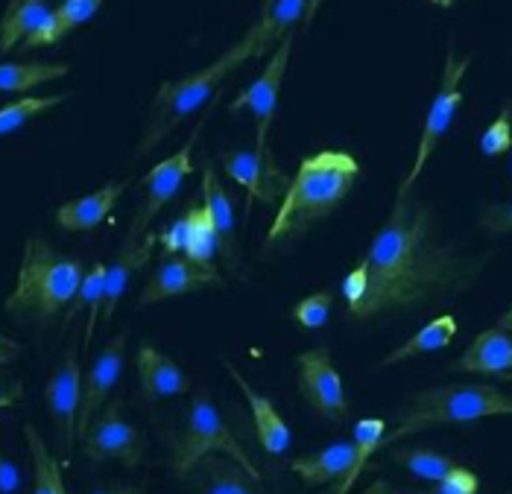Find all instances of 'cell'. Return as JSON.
Returning a JSON list of instances; mask_svg holds the SVG:
<instances>
[{
  "instance_id": "16",
  "label": "cell",
  "mask_w": 512,
  "mask_h": 494,
  "mask_svg": "<svg viewBox=\"0 0 512 494\" xmlns=\"http://www.w3.org/2000/svg\"><path fill=\"white\" fill-rule=\"evenodd\" d=\"M319 3L322 0H264L261 18L243 36V41L252 50V56L270 53L273 47H278V41L287 33H293L299 24H305V21L311 24Z\"/></svg>"
},
{
  "instance_id": "12",
  "label": "cell",
  "mask_w": 512,
  "mask_h": 494,
  "mask_svg": "<svg viewBox=\"0 0 512 494\" xmlns=\"http://www.w3.org/2000/svg\"><path fill=\"white\" fill-rule=\"evenodd\" d=\"M293 41L296 33H287V36L278 41V47L273 50L267 68L261 71V76L243 88V94H237V100L229 103V112H252L255 117V147L258 150H267V135H270V126L276 120L278 112V97H281V85H284V76H287V65H290V53H293Z\"/></svg>"
},
{
  "instance_id": "27",
  "label": "cell",
  "mask_w": 512,
  "mask_h": 494,
  "mask_svg": "<svg viewBox=\"0 0 512 494\" xmlns=\"http://www.w3.org/2000/svg\"><path fill=\"white\" fill-rule=\"evenodd\" d=\"M50 12V0H9L0 18V53H9L24 38L33 36Z\"/></svg>"
},
{
  "instance_id": "25",
  "label": "cell",
  "mask_w": 512,
  "mask_h": 494,
  "mask_svg": "<svg viewBox=\"0 0 512 494\" xmlns=\"http://www.w3.org/2000/svg\"><path fill=\"white\" fill-rule=\"evenodd\" d=\"M100 6H103V0H62L47 15V21L41 24L39 30L21 41V47L24 50H36V47H50V44L62 41L68 33H74L77 27H82L85 21H91L100 12Z\"/></svg>"
},
{
  "instance_id": "1",
  "label": "cell",
  "mask_w": 512,
  "mask_h": 494,
  "mask_svg": "<svg viewBox=\"0 0 512 494\" xmlns=\"http://www.w3.org/2000/svg\"><path fill=\"white\" fill-rule=\"evenodd\" d=\"M489 258L492 252L474 255L448 237L416 190L398 188L390 217L343 278L346 316L355 322L390 319L460 296L474 287Z\"/></svg>"
},
{
  "instance_id": "18",
  "label": "cell",
  "mask_w": 512,
  "mask_h": 494,
  "mask_svg": "<svg viewBox=\"0 0 512 494\" xmlns=\"http://www.w3.org/2000/svg\"><path fill=\"white\" fill-rule=\"evenodd\" d=\"M185 480L197 494H264L261 477L249 474L237 459L226 454L202 456Z\"/></svg>"
},
{
  "instance_id": "46",
  "label": "cell",
  "mask_w": 512,
  "mask_h": 494,
  "mask_svg": "<svg viewBox=\"0 0 512 494\" xmlns=\"http://www.w3.org/2000/svg\"><path fill=\"white\" fill-rule=\"evenodd\" d=\"M431 494H457L454 489H448V486H442V483H436V489Z\"/></svg>"
},
{
  "instance_id": "24",
  "label": "cell",
  "mask_w": 512,
  "mask_h": 494,
  "mask_svg": "<svg viewBox=\"0 0 512 494\" xmlns=\"http://www.w3.org/2000/svg\"><path fill=\"white\" fill-rule=\"evenodd\" d=\"M355 465V442H334L322 451L299 456L290 462V471L302 477L305 486H328L343 483Z\"/></svg>"
},
{
  "instance_id": "11",
  "label": "cell",
  "mask_w": 512,
  "mask_h": 494,
  "mask_svg": "<svg viewBox=\"0 0 512 494\" xmlns=\"http://www.w3.org/2000/svg\"><path fill=\"white\" fill-rule=\"evenodd\" d=\"M202 126H205V120L197 123V129L191 132V138H188V144L182 147V150L176 152V155H167L164 161H158L156 167L141 179V188H144V205L135 211V217H132V223H129V231H126V240H138V237H144L147 234V228L153 226V220H156L158 214H161V208L182 190L185 185V179L191 176V152L197 147L199 141V132H202Z\"/></svg>"
},
{
  "instance_id": "5",
  "label": "cell",
  "mask_w": 512,
  "mask_h": 494,
  "mask_svg": "<svg viewBox=\"0 0 512 494\" xmlns=\"http://www.w3.org/2000/svg\"><path fill=\"white\" fill-rule=\"evenodd\" d=\"M246 59H252V50L249 44L240 38L235 47H229L220 59H214L208 68H202L197 74L182 76V79H173V82H161L153 97V106H150V117H147V126H144V135L138 141V150L135 155L144 158L156 150L158 144L197 109H202L214 88L226 82V76L232 74L235 68H240Z\"/></svg>"
},
{
  "instance_id": "48",
  "label": "cell",
  "mask_w": 512,
  "mask_h": 494,
  "mask_svg": "<svg viewBox=\"0 0 512 494\" xmlns=\"http://www.w3.org/2000/svg\"><path fill=\"white\" fill-rule=\"evenodd\" d=\"M507 494H512V492H507Z\"/></svg>"
},
{
  "instance_id": "34",
  "label": "cell",
  "mask_w": 512,
  "mask_h": 494,
  "mask_svg": "<svg viewBox=\"0 0 512 494\" xmlns=\"http://www.w3.org/2000/svg\"><path fill=\"white\" fill-rule=\"evenodd\" d=\"M185 255L197 264H214V255H220L217 231H214L205 205H194V220H191L188 243H185Z\"/></svg>"
},
{
  "instance_id": "36",
  "label": "cell",
  "mask_w": 512,
  "mask_h": 494,
  "mask_svg": "<svg viewBox=\"0 0 512 494\" xmlns=\"http://www.w3.org/2000/svg\"><path fill=\"white\" fill-rule=\"evenodd\" d=\"M512 150V100L504 103L501 114L489 123V129L480 135V152L486 158H495V155H504Z\"/></svg>"
},
{
  "instance_id": "7",
  "label": "cell",
  "mask_w": 512,
  "mask_h": 494,
  "mask_svg": "<svg viewBox=\"0 0 512 494\" xmlns=\"http://www.w3.org/2000/svg\"><path fill=\"white\" fill-rule=\"evenodd\" d=\"M472 62H474L472 53H469V56H457V50H454V47H448L445 68H442V82H439L436 97L431 100V109H428V114H425V126H422V138H419V147H416L413 170L404 176V182H401L398 188L410 190L416 182H419V176H422V170H425L428 158L434 155L436 147L442 144V138L448 135V129H451L454 117H457V112H460V103H463L460 82H463V76L469 74Z\"/></svg>"
},
{
  "instance_id": "38",
  "label": "cell",
  "mask_w": 512,
  "mask_h": 494,
  "mask_svg": "<svg viewBox=\"0 0 512 494\" xmlns=\"http://www.w3.org/2000/svg\"><path fill=\"white\" fill-rule=\"evenodd\" d=\"M477 226L486 234H512V202H492L480 208Z\"/></svg>"
},
{
  "instance_id": "20",
  "label": "cell",
  "mask_w": 512,
  "mask_h": 494,
  "mask_svg": "<svg viewBox=\"0 0 512 494\" xmlns=\"http://www.w3.org/2000/svg\"><path fill=\"white\" fill-rule=\"evenodd\" d=\"M451 372L466 375H492V378H512V334L498 328L483 331L477 340L463 351L460 360L451 363Z\"/></svg>"
},
{
  "instance_id": "14",
  "label": "cell",
  "mask_w": 512,
  "mask_h": 494,
  "mask_svg": "<svg viewBox=\"0 0 512 494\" xmlns=\"http://www.w3.org/2000/svg\"><path fill=\"white\" fill-rule=\"evenodd\" d=\"M126 342H129V328H123L118 337L103 345V351L94 357L82 378V407H79V439L91 427V421L100 416V410L109 404L120 375H123V360H126Z\"/></svg>"
},
{
  "instance_id": "44",
  "label": "cell",
  "mask_w": 512,
  "mask_h": 494,
  "mask_svg": "<svg viewBox=\"0 0 512 494\" xmlns=\"http://www.w3.org/2000/svg\"><path fill=\"white\" fill-rule=\"evenodd\" d=\"M501 328H504V331H510V334H512V310H510V313H504V316H501Z\"/></svg>"
},
{
  "instance_id": "31",
  "label": "cell",
  "mask_w": 512,
  "mask_h": 494,
  "mask_svg": "<svg viewBox=\"0 0 512 494\" xmlns=\"http://www.w3.org/2000/svg\"><path fill=\"white\" fill-rule=\"evenodd\" d=\"M27 448L33 456V494H68L62 480V465L53 456V451L44 445V436L36 430V424H24Z\"/></svg>"
},
{
  "instance_id": "37",
  "label": "cell",
  "mask_w": 512,
  "mask_h": 494,
  "mask_svg": "<svg viewBox=\"0 0 512 494\" xmlns=\"http://www.w3.org/2000/svg\"><path fill=\"white\" fill-rule=\"evenodd\" d=\"M191 220H194V205H191V208H185V211H182V217H176L170 226L158 234L161 249H164V258H167V255H179V252H185V243H188V234H191Z\"/></svg>"
},
{
  "instance_id": "29",
  "label": "cell",
  "mask_w": 512,
  "mask_h": 494,
  "mask_svg": "<svg viewBox=\"0 0 512 494\" xmlns=\"http://www.w3.org/2000/svg\"><path fill=\"white\" fill-rule=\"evenodd\" d=\"M103 290H106V264H94L85 278H82V287H79L77 299L68 307V316H65V328L77 319L79 313H88V322H85V337H82V351H88L91 337H94V328H97V319H100V310H103Z\"/></svg>"
},
{
  "instance_id": "32",
  "label": "cell",
  "mask_w": 512,
  "mask_h": 494,
  "mask_svg": "<svg viewBox=\"0 0 512 494\" xmlns=\"http://www.w3.org/2000/svg\"><path fill=\"white\" fill-rule=\"evenodd\" d=\"M384 436H387V421L384 418H360L355 424V465L349 471V477L334 489V494H349L360 471L366 468V462L372 454H378V448H384Z\"/></svg>"
},
{
  "instance_id": "15",
  "label": "cell",
  "mask_w": 512,
  "mask_h": 494,
  "mask_svg": "<svg viewBox=\"0 0 512 494\" xmlns=\"http://www.w3.org/2000/svg\"><path fill=\"white\" fill-rule=\"evenodd\" d=\"M205 287H223V278L214 264H197L188 255H170L164 258V264L158 266L150 275V281L144 284L141 296H138V310L153 307L164 299H176L185 293H197Z\"/></svg>"
},
{
  "instance_id": "2",
  "label": "cell",
  "mask_w": 512,
  "mask_h": 494,
  "mask_svg": "<svg viewBox=\"0 0 512 494\" xmlns=\"http://www.w3.org/2000/svg\"><path fill=\"white\" fill-rule=\"evenodd\" d=\"M357 176V158L343 150H322L302 158L267 231V249L290 243L328 220L343 205L349 190L355 188Z\"/></svg>"
},
{
  "instance_id": "6",
  "label": "cell",
  "mask_w": 512,
  "mask_h": 494,
  "mask_svg": "<svg viewBox=\"0 0 512 494\" xmlns=\"http://www.w3.org/2000/svg\"><path fill=\"white\" fill-rule=\"evenodd\" d=\"M208 454H226L237 459L249 474L261 477V471L255 468V462L246 456V451L237 445L229 424L223 421L214 398L208 389H194L191 395V407L185 416V427L173 436V456H170V468L179 480H185L191 474V468L197 465L202 456Z\"/></svg>"
},
{
  "instance_id": "13",
  "label": "cell",
  "mask_w": 512,
  "mask_h": 494,
  "mask_svg": "<svg viewBox=\"0 0 512 494\" xmlns=\"http://www.w3.org/2000/svg\"><path fill=\"white\" fill-rule=\"evenodd\" d=\"M220 167L223 173L246 188V214L252 211L255 199H261L264 205L276 202L278 196H284V190L290 188V179L284 176V170L276 164L270 150H223L220 152Z\"/></svg>"
},
{
  "instance_id": "26",
  "label": "cell",
  "mask_w": 512,
  "mask_h": 494,
  "mask_svg": "<svg viewBox=\"0 0 512 494\" xmlns=\"http://www.w3.org/2000/svg\"><path fill=\"white\" fill-rule=\"evenodd\" d=\"M454 337H457V319L451 313H442V316L431 319L425 328H419L404 345L393 348L378 363V369H390V366H398L404 360H413V357H422V354H431V351H442V348H448L454 342Z\"/></svg>"
},
{
  "instance_id": "40",
  "label": "cell",
  "mask_w": 512,
  "mask_h": 494,
  "mask_svg": "<svg viewBox=\"0 0 512 494\" xmlns=\"http://www.w3.org/2000/svg\"><path fill=\"white\" fill-rule=\"evenodd\" d=\"M21 489V471L6 454H0V494H18Z\"/></svg>"
},
{
  "instance_id": "23",
  "label": "cell",
  "mask_w": 512,
  "mask_h": 494,
  "mask_svg": "<svg viewBox=\"0 0 512 494\" xmlns=\"http://www.w3.org/2000/svg\"><path fill=\"white\" fill-rule=\"evenodd\" d=\"M129 182H109L103 188H97L94 193H85L79 199H71L65 205L56 208V226L62 231H91L97 228L118 205V199L126 193Z\"/></svg>"
},
{
  "instance_id": "17",
  "label": "cell",
  "mask_w": 512,
  "mask_h": 494,
  "mask_svg": "<svg viewBox=\"0 0 512 494\" xmlns=\"http://www.w3.org/2000/svg\"><path fill=\"white\" fill-rule=\"evenodd\" d=\"M135 366H138L141 398L147 404H158L167 398H182L191 392V378L182 372V366L176 360H170L164 351H158L153 342H141Z\"/></svg>"
},
{
  "instance_id": "47",
  "label": "cell",
  "mask_w": 512,
  "mask_h": 494,
  "mask_svg": "<svg viewBox=\"0 0 512 494\" xmlns=\"http://www.w3.org/2000/svg\"><path fill=\"white\" fill-rule=\"evenodd\" d=\"M510 176H512V155H510Z\"/></svg>"
},
{
  "instance_id": "4",
  "label": "cell",
  "mask_w": 512,
  "mask_h": 494,
  "mask_svg": "<svg viewBox=\"0 0 512 494\" xmlns=\"http://www.w3.org/2000/svg\"><path fill=\"white\" fill-rule=\"evenodd\" d=\"M495 416H512V395L492 383H445L425 392H413L398 407L395 430L384 436V448L434 427L472 424Z\"/></svg>"
},
{
  "instance_id": "33",
  "label": "cell",
  "mask_w": 512,
  "mask_h": 494,
  "mask_svg": "<svg viewBox=\"0 0 512 494\" xmlns=\"http://www.w3.org/2000/svg\"><path fill=\"white\" fill-rule=\"evenodd\" d=\"M71 94H50V97H21V100H12L9 106L0 109V138L24 129L27 123H33L36 117L44 112L62 106Z\"/></svg>"
},
{
  "instance_id": "21",
  "label": "cell",
  "mask_w": 512,
  "mask_h": 494,
  "mask_svg": "<svg viewBox=\"0 0 512 494\" xmlns=\"http://www.w3.org/2000/svg\"><path fill=\"white\" fill-rule=\"evenodd\" d=\"M223 366H226V372L232 375V380L237 383V389L243 392V398H246V404H249V410H252V421H255V433H258L261 448L270 456L284 454V451L290 448V427H287V421L278 416V410L273 407V401H270L267 395H261L258 389L249 386V380L237 372V366L232 360H223Z\"/></svg>"
},
{
  "instance_id": "45",
  "label": "cell",
  "mask_w": 512,
  "mask_h": 494,
  "mask_svg": "<svg viewBox=\"0 0 512 494\" xmlns=\"http://www.w3.org/2000/svg\"><path fill=\"white\" fill-rule=\"evenodd\" d=\"M425 3H434V6H439V9H451L457 0H425Z\"/></svg>"
},
{
  "instance_id": "28",
  "label": "cell",
  "mask_w": 512,
  "mask_h": 494,
  "mask_svg": "<svg viewBox=\"0 0 512 494\" xmlns=\"http://www.w3.org/2000/svg\"><path fill=\"white\" fill-rule=\"evenodd\" d=\"M71 74L68 62H0V91L27 94L44 82Z\"/></svg>"
},
{
  "instance_id": "10",
  "label": "cell",
  "mask_w": 512,
  "mask_h": 494,
  "mask_svg": "<svg viewBox=\"0 0 512 494\" xmlns=\"http://www.w3.org/2000/svg\"><path fill=\"white\" fill-rule=\"evenodd\" d=\"M296 383H299V395L308 401V407L319 418L340 424L352 413V404L343 389V378L334 369L331 351L325 345L302 351L296 357Z\"/></svg>"
},
{
  "instance_id": "9",
  "label": "cell",
  "mask_w": 512,
  "mask_h": 494,
  "mask_svg": "<svg viewBox=\"0 0 512 494\" xmlns=\"http://www.w3.org/2000/svg\"><path fill=\"white\" fill-rule=\"evenodd\" d=\"M82 451L91 462H106V459H118L123 468H138L147 454V436L129 424L123 418V401L112 398L100 416L91 421V427L85 430V436L79 439Z\"/></svg>"
},
{
  "instance_id": "30",
  "label": "cell",
  "mask_w": 512,
  "mask_h": 494,
  "mask_svg": "<svg viewBox=\"0 0 512 494\" xmlns=\"http://www.w3.org/2000/svg\"><path fill=\"white\" fill-rule=\"evenodd\" d=\"M390 456L401 468H407L410 474H416L428 483H442L448 474H454L460 468L457 459L439 454L434 448H419V445H390Z\"/></svg>"
},
{
  "instance_id": "19",
  "label": "cell",
  "mask_w": 512,
  "mask_h": 494,
  "mask_svg": "<svg viewBox=\"0 0 512 494\" xmlns=\"http://www.w3.org/2000/svg\"><path fill=\"white\" fill-rule=\"evenodd\" d=\"M202 205L214 223L217 231V243H220V258L226 269L237 272L240 266V243H237V217H235V202L226 193V188L220 185L217 173L211 164L202 167Z\"/></svg>"
},
{
  "instance_id": "3",
  "label": "cell",
  "mask_w": 512,
  "mask_h": 494,
  "mask_svg": "<svg viewBox=\"0 0 512 494\" xmlns=\"http://www.w3.org/2000/svg\"><path fill=\"white\" fill-rule=\"evenodd\" d=\"M82 278L85 266L79 258L62 255L41 237H30L24 243L15 290L6 299V313L18 325L44 331L77 299Z\"/></svg>"
},
{
  "instance_id": "8",
  "label": "cell",
  "mask_w": 512,
  "mask_h": 494,
  "mask_svg": "<svg viewBox=\"0 0 512 494\" xmlns=\"http://www.w3.org/2000/svg\"><path fill=\"white\" fill-rule=\"evenodd\" d=\"M82 366H79L77 342L65 348L59 357L53 375L44 386V404L53 421V439L56 451L62 456H71L74 442L79 439V407H82Z\"/></svg>"
},
{
  "instance_id": "42",
  "label": "cell",
  "mask_w": 512,
  "mask_h": 494,
  "mask_svg": "<svg viewBox=\"0 0 512 494\" xmlns=\"http://www.w3.org/2000/svg\"><path fill=\"white\" fill-rule=\"evenodd\" d=\"M360 494H431V492H422V489H401V486H395L390 480H375L366 492Z\"/></svg>"
},
{
  "instance_id": "39",
  "label": "cell",
  "mask_w": 512,
  "mask_h": 494,
  "mask_svg": "<svg viewBox=\"0 0 512 494\" xmlns=\"http://www.w3.org/2000/svg\"><path fill=\"white\" fill-rule=\"evenodd\" d=\"M21 398H24V380L15 378V375H3V372H0V410L15 407Z\"/></svg>"
},
{
  "instance_id": "22",
  "label": "cell",
  "mask_w": 512,
  "mask_h": 494,
  "mask_svg": "<svg viewBox=\"0 0 512 494\" xmlns=\"http://www.w3.org/2000/svg\"><path fill=\"white\" fill-rule=\"evenodd\" d=\"M156 234H144L138 240H126L123 249L118 252V258L106 266V290H103V310H100V322H112L115 310H118L120 299L132 281V275L138 269H144L150 255H153V246H156Z\"/></svg>"
},
{
  "instance_id": "35",
  "label": "cell",
  "mask_w": 512,
  "mask_h": 494,
  "mask_svg": "<svg viewBox=\"0 0 512 494\" xmlns=\"http://www.w3.org/2000/svg\"><path fill=\"white\" fill-rule=\"evenodd\" d=\"M331 304H334V296L328 290H322V293H314V296L293 304L290 307V319L299 328H305V331H319L328 322V316H331Z\"/></svg>"
},
{
  "instance_id": "43",
  "label": "cell",
  "mask_w": 512,
  "mask_h": 494,
  "mask_svg": "<svg viewBox=\"0 0 512 494\" xmlns=\"http://www.w3.org/2000/svg\"><path fill=\"white\" fill-rule=\"evenodd\" d=\"M88 494H147L144 486H135V483H109V486H97Z\"/></svg>"
},
{
  "instance_id": "41",
  "label": "cell",
  "mask_w": 512,
  "mask_h": 494,
  "mask_svg": "<svg viewBox=\"0 0 512 494\" xmlns=\"http://www.w3.org/2000/svg\"><path fill=\"white\" fill-rule=\"evenodd\" d=\"M21 354H24V345H21L18 340H12V337H6V334L0 331V366L15 363Z\"/></svg>"
}]
</instances>
